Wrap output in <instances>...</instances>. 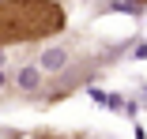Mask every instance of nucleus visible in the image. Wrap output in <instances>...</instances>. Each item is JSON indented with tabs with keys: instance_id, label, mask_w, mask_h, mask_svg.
Wrapping results in <instances>:
<instances>
[{
	"instance_id": "1",
	"label": "nucleus",
	"mask_w": 147,
	"mask_h": 139,
	"mask_svg": "<svg viewBox=\"0 0 147 139\" xmlns=\"http://www.w3.org/2000/svg\"><path fill=\"white\" fill-rule=\"evenodd\" d=\"M68 15L57 0H0V49L57 38Z\"/></svg>"
},
{
	"instance_id": "2",
	"label": "nucleus",
	"mask_w": 147,
	"mask_h": 139,
	"mask_svg": "<svg viewBox=\"0 0 147 139\" xmlns=\"http://www.w3.org/2000/svg\"><path fill=\"white\" fill-rule=\"evenodd\" d=\"M136 4H147V0H136Z\"/></svg>"
}]
</instances>
